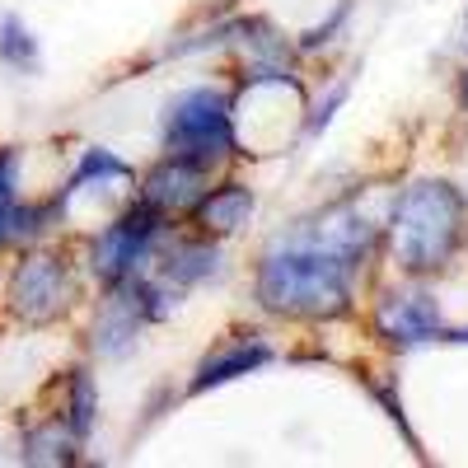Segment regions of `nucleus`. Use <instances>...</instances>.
Here are the masks:
<instances>
[{
	"instance_id": "obj_10",
	"label": "nucleus",
	"mask_w": 468,
	"mask_h": 468,
	"mask_svg": "<svg viewBox=\"0 0 468 468\" xmlns=\"http://www.w3.org/2000/svg\"><path fill=\"white\" fill-rule=\"evenodd\" d=\"M286 356L282 342H277V324H239L220 333L197 361L187 370V384H183V399H202V394H216V388L234 384V379H249L267 366H277Z\"/></svg>"
},
{
	"instance_id": "obj_6",
	"label": "nucleus",
	"mask_w": 468,
	"mask_h": 468,
	"mask_svg": "<svg viewBox=\"0 0 468 468\" xmlns=\"http://www.w3.org/2000/svg\"><path fill=\"white\" fill-rule=\"evenodd\" d=\"M136 178H141V165H132L122 150L99 145V141L80 145V154L70 160L66 178L52 187L70 239L94 229V225H103L122 207H132L136 202Z\"/></svg>"
},
{
	"instance_id": "obj_15",
	"label": "nucleus",
	"mask_w": 468,
	"mask_h": 468,
	"mask_svg": "<svg viewBox=\"0 0 468 468\" xmlns=\"http://www.w3.org/2000/svg\"><path fill=\"white\" fill-rule=\"evenodd\" d=\"M43 408H52L75 436H80L85 445H94L99 436V421H103V388H99V366L94 361H70L61 366L48 384H43V399H37Z\"/></svg>"
},
{
	"instance_id": "obj_3",
	"label": "nucleus",
	"mask_w": 468,
	"mask_h": 468,
	"mask_svg": "<svg viewBox=\"0 0 468 468\" xmlns=\"http://www.w3.org/2000/svg\"><path fill=\"white\" fill-rule=\"evenodd\" d=\"M90 295L94 286L85 277L70 234L5 253V267H0V324L24 333H52L80 319Z\"/></svg>"
},
{
	"instance_id": "obj_1",
	"label": "nucleus",
	"mask_w": 468,
	"mask_h": 468,
	"mask_svg": "<svg viewBox=\"0 0 468 468\" xmlns=\"http://www.w3.org/2000/svg\"><path fill=\"white\" fill-rule=\"evenodd\" d=\"M370 197L375 183L342 187L262 234L249 258L258 319L277 328H333L361 314L370 282L384 271V216L394 192L379 197V207H370Z\"/></svg>"
},
{
	"instance_id": "obj_13",
	"label": "nucleus",
	"mask_w": 468,
	"mask_h": 468,
	"mask_svg": "<svg viewBox=\"0 0 468 468\" xmlns=\"http://www.w3.org/2000/svg\"><path fill=\"white\" fill-rule=\"evenodd\" d=\"M258 211H262V197H258V183L244 174V165H234L225 174L211 178V187L202 192V202L192 207V216L183 225L211 234V239H244V234L258 225Z\"/></svg>"
},
{
	"instance_id": "obj_11",
	"label": "nucleus",
	"mask_w": 468,
	"mask_h": 468,
	"mask_svg": "<svg viewBox=\"0 0 468 468\" xmlns=\"http://www.w3.org/2000/svg\"><path fill=\"white\" fill-rule=\"evenodd\" d=\"M145 271H150V277H160L174 295L192 300L202 291L225 286V277L234 271V253H229L225 239H211V234L192 229V225H174L160 239V249H154Z\"/></svg>"
},
{
	"instance_id": "obj_16",
	"label": "nucleus",
	"mask_w": 468,
	"mask_h": 468,
	"mask_svg": "<svg viewBox=\"0 0 468 468\" xmlns=\"http://www.w3.org/2000/svg\"><path fill=\"white\" fill-rule=\"evenodd\" d=\"M85 441L52 412V408H28L15 421V459L28 468H75L85 463Z\"/></svg>"
},
{
	"instance_id": "obj_4",
	"label": "nucleus",
	"mask_w": 468,
	"mask_h": 468,
	"mask_svg": "<svg viewBox=\"0 0 468 468\" xmlns=\"http://www.w3.org/2000/svg\"><path fill=\"white\" fill-rule=\"evenodd\" d=\"M154 150L207 165L216 174L244 165L239 132H234V80L229 75H207V80L178 85L160 103V112H154Z\"/></svg>"
},
{
	"instance_id": "obj_9",
	"label": "nucleus",
	"mask_w": 468,
	"mask_h": 468,
	"mask_svg": "<svg viewBox=\"0 0 468 468\" xmlns=\"http://www.w3.org/2000/svg\"><path fill=\"white\" fill-rule=\"evenodd\" d=\"M150 328L154 324L145 314V300L136 295L132 282L103 286L80 309V356L94 361V366H122L141 351Z\"/></svg>"
},
{
	"instance_id": "obj_5",
	"label": "nucleus",
	"mask_w": 468,
	"mask_h": 468,
	"mask_svg": "<svg viewBox=\"0 0 468 468\" xmlns=\"http://www.w3.org/2000/svg\"><path fill=\"white\" fill-rule=\"evenodd\" d=\"M356 319L366 324V337L384 356H417V351L445 342L454 324L441 282H417V277H399V271H379L370 282Z\"/></svg>"
},
{
	"instance_id": "obj_2",
	"label": "nucleus",
	"mask_w": 468,
	"mask_h": 468,
	"mask_svg": "<svg viewBox=\"0 0 468 468\" xmlns=\"http://www.w3.org/2000/svg\"><path fill=\"white\" fill-rule=\"evenodd\" d=\"M468 258V187L450 174H417L394 187L384 216V271L445 282Z\"/></svg>"
},
{
	"instance_id": "obj_18",
	"label": "nucleus",
	"mask_w": 468,
	"mask_h": 468,
	"mask_svg": "<svg viewBox=\"0 0 468 468\" xmlns=\"http://www.w3.org/2000/svg\"><path fill=\"white\" fill-rule=\"evenodd\" d=\"M351 99V75H337V80H324V90L309 85V99H304V127H300V141H319L328 127H333V117L346 108Z\"/></svg>"
},
{
	"instance_id": "obj_7",
	"label": "nucleus",
	"mask_w": 468,
	"mask_h": 468,
	"mask_svg": "<svg viewBox=\"0 0 468 468\" xmlns=\"http://www.w3.org/2000/svg\"><path fill=\"white\" fill-rule=\"evenodd\" d=\"M174 229V220H165L160 211H150L145 202H132L117 216H108L103 225L75 234V253H80V267L94 291L103 286H122L136 271L150 267L160 239Z\"/></svg>"
},
{
	"instance_id": "obj_21",
	"label": "nucleus",
	"mask_w": 468,
	"mask_h": 468,
	"mask_svg": "<svg viewBox=\"0 0 468 468\" xmlns=\"http://www.w3.org/2000/svg\"><path fill=\"white\" fill-rule=\"evenodd\" d=\"M454 103H459V112H468V66L454 75Z\"/></svg>"
},
{
	"instance_id": "obj_14",
	"label": "nucleus",
	"mask_w": 468,
	"mask_h": 468,
	"mask_svg": "<svg viewBox=\"0 0 468 468\" xmlns=\"http://www.w3.org/2000/svg\"><path fill=\"white\" fill-rule=\"evenodd\" d=\"M211 178H216V169L154 150V160H150V165H141V178H136V202H145L150 211H160L165 220L183 225V220L192 216V207L202 202V192L211 187Z\"/></svg>"
},
{
	"instance_id": "obj_20",
	"label": "nucleus",
	"mask_w": 468,
	"mask_h": 468,
	"mask_svg": "<svg viewBox=\"0 0 468 468\" xmlns=\"http://www.w3.org/2000/svg\"><path fill=\"white\" fill-rule=\"evenodd\" d=\"M24 169H28V150L0 141V220H10V211L24 197Z\"/></svg>"
},
{
	"instance_id": "obj_8",
	"label": "nucleus",
	"mask_w": 468,
	"mask_h": 468,
	"mask_svg": "<svg viewBox=\"0 0 468 468\" xmlns=\"http://www.w3.org/2000/svg\"><path fill=\"white\" fill-rule=\"evenodd\" d=\"M304 75H262V80H234V132H239V154L262 160L282 145L300 141L304 127Z\"/></svg>"
},
{
	"instance_id": "obj_12",
	"label": "nucleus",
	"mask_w": 468,
	"mask_h": 468,
	"mask_svg": "<svg viewBox=\"0 0 468 468\" xmlns=\"http://www.w3.org/2000/svg\"><path fill=\"white\" fill-rule=\"evenodd\" d=\"M225 57H229V80L304 75V57L295 48V33H286L271 15H258V10H234Z\"/></svg>"
},
{
	"instance_id": "obj_19",
	"label": "nucleus",
	"mask_w": 468,
	"mask_h": 468,
	"mask_svg": "<svg viewBox=\"0 0 468 468\" xmlns=\"http://www.w3.org/2000/svg\"><path fill=\"white\" fill-rule=\"evenodd\" d=\"M351 15H356V0H333L324 19H314L309 28H300V33H295V48H300L304 66L314 61L319 52H328V48L337 43V37H346V24H351Z\"/></svg>"
},
{
	"instance_id": "obj_17",
	"label": "nucleus",
	"mask_w": 468,
	"mask_h": 468,
	"mask_svg": "<svg viewBox=\"0 0 468 468\" xmlns=\"http://www.w3.org/2000/svg\"><path fill=\"white\" fill-rule=\"evenodd\" d=\"M0 66L10 75H24V80L43 75V37H37V28L15 10L0 15Z\"/></svg>"
}]
</instances>
